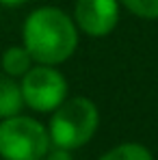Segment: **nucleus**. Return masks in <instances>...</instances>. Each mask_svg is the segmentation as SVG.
Masks as SVG:
<instances>
[{
    "mask_svg": "<svg viewBox=\"0 0 158 160\" xmlns=\"http://www.w3.org/2000/svg\"><path fill=\"white\" fill-rule=\"evenodd\" d=\"M22 46L35 63L59 67L69 61L78 48V26L63 9L39 7L24 20Z\"/></svg>",
    "mask_w": 158,
    "mask_h": 160,
    "instance_id": "obj_1",
    "label": "nucleus"
},
{
    "mask_svg": "<svg viewBox=\"0 0 158 160\" xmlns=\"http://www.w3.org/2000/svg\"><path fill=\"white\" fill-rule=\"evenodd\" d=\"M50 115L52 117L48 123V132L52 145L69 152L84 147L95 136L100 126V110L93 100L84 95L67 98Z\"/></svg>",
    "mask_w": 158,
    "mask_h": 160,
    "instance_id": "obj_2",
    "label": "nucleus"
},
{
    "mask_svg": "<svg viewBox=\"0 0 158 160\" xmlns=\"http://www.w3.org/2000/svg\"><path fill=\"white\" fill-rule=\"evenodd\" d=\"M52 147L48 126L28 115L0 119V158L37 160Z\"/></svg>",
    "mask_w": 158,
    "mask_h": 160,
    "instance_id": "obj_3",
    "label": "nucleus"
},
{
    "mask_svg": "<svg viewBox=\"0 0 158 160\" xmlns=\"http://www.w3.org/2000/svg\"><path fill=\"white\" fill-rule=\"evenodd\" d=\"M24 106L35 112H52L67 100V78L54 67L35 63L20 78Z\"/></svg>",
    "mask_w": 158,
    "mask_h": 160,
    "instance_id": "obj_4",
    "label": "nucleus"
},
{
    "mask_svg": "<svg viewBox=\"0 0 158 160\" xmlns=\"http://www.w3.org/2000/svg\"><path fill=\"white\" fill-rule=\"evenodd\" d=\"M74 22L87 37H106L119 22V0H76Z\"/></svg>",
    "mask_w": 158,
    "mask_h": 160,
    "instance_id": "obj_5",
    "label": "nucleus"
},
{
    "mask_svg": "<svg viewBox=\"0 0 158 160\" xmlns=\"http://www.w3.org/2000/svg\"><path fill=\"white\" fill-rule=\"evenodd\" d=\"M33 65L35 61L24 46H9L0 56V69L4 72V76H11L15 80L22 78Z\"/></svg>",
    "mask_w": 158,
    "mask_h": 160,
    "instance_id": "obj_6",
    "label": "nucleus"
},
{
    "mask_svg": "<svg viewBox=\"0 0 158 160\" xmlns=\"http://www.w3.org/2000/svg\"><path fill=\"white\" fill-rule=\"evenodd\" d=\"M24 108V98L20 82L11 76H0V119L20 115Z\"/></svg>",
    "mask_w": 158,
    "mask_h": 160,
    "instance_id": "obj_7",
    "label": "nucleus"
},
{
    "mask_svg": "<svg viewBox=\"0 0 158 160\" xmlns=\"http://www.w3.org/2000/svg\"><path fill=\"white\" fill-rule=\"evenodd\" d=\"M98 160H154V156L141 143H121L102 154Z\"/></svg>",
    "mask_w": 158,
    "mask_h": 160,
    "instance_id": "obj_8",
    "label": "nucleus"
},
{
    "mask_svg": "<svg viewBox=\"0 0 158 160\" xmlns=\"http://www.w3.org/2000/svg\"><path fill=\"white\" fill-rule=\"evenodd\" d=\"M119 4L141 20H158V0H119Z\"/></svg>",
    "mask_w": 158,
    "mask_h": 160,
    "instance_id": "obj_9",
    "label": "nucleus"
},
{
    "mask_svg": "<svg viewBox=\"0 0 158 160\" xmlns=\"http://www.w3.org/2000/svg\"><path fill=\"white\" fill-rule=\"evenodd\" d=\"M37 160H74L72 158V152L69 149H61V147H50L41 158H37Z\"/></svg>",
    "mask_w": 158,
    "mask_h": 160,
    "instance_id": "obj_10",
    "label": "nucleus"
},
{
    "mask_svg": "<svg viewBox=\"0 0 158 160\" xmlns=\"http://www.w3.org/2000/svg\"><path fill=\"white\" fill-rule=\"evenodd\" d=\"M28 0H0V4L2 7H9V9H13V7H22V4H26Z\"/></svg>",
    "mask_w": 158,
    "mask_h": 160,
    "instance_id": "obj_11",
    "label": "nucleus"
},
{
    "mask_svg": "<svg viewBox=\"0 0 158 160\" xmlns=\"http://www.w3.org/2000/svg\"><path fill=\"white\" fill-rule=\"evenodd\" d=\"M0 11H2V4H0Z\"/></svg>",
    "mask_w": 158,
    "mask_h": 160,
    "instance_id": "obj_12",
    "label": "nucleus"
}]
</instances>
